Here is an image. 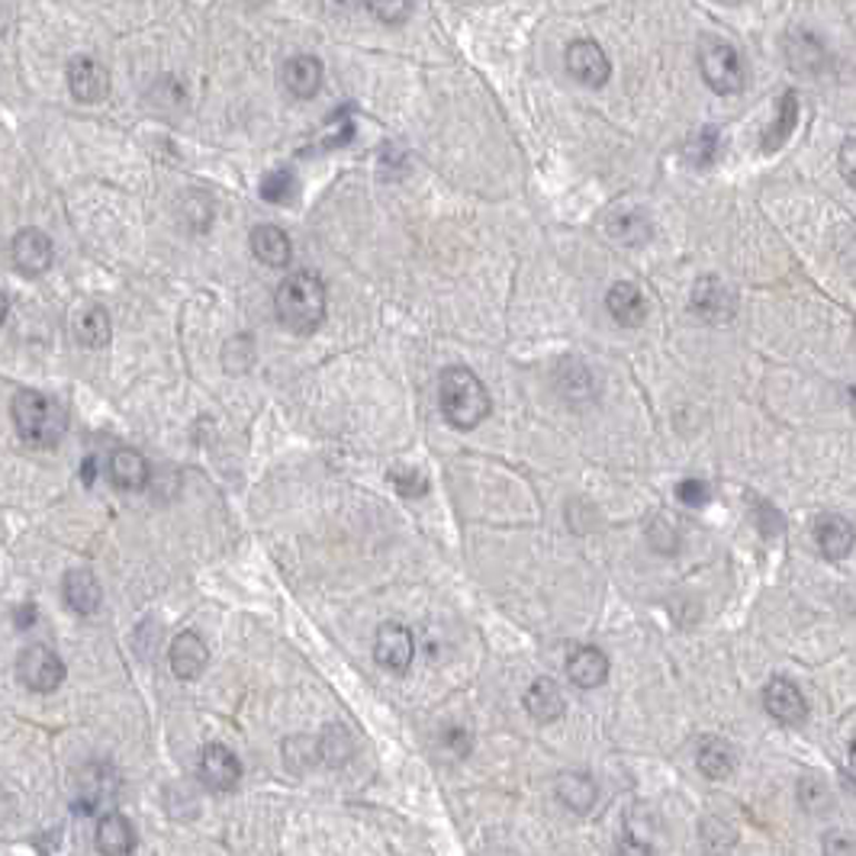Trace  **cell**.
<instances>
[{
  "mask_svg": "<svg viewBox=\"0 0 856 856\" xmlns=\"http://www.w3.org/2000/svg\"><path fill=\"white\" fill-rule=\"evenodd\" d=\"M274 306H278V319L290 332L310 335L325 319V286L316 274H306V271L290 274L284 284L278 286Z\"/></svg>",
  "mask_w": 856,
  "mask_h": 856,
  "instance_id": "7a4b0ae2",
  "label": "cell"
},
{
  "mask_svg": "<svg viewBox=\"0 0 856 856\" xmlns=\"http://www.w3.org/2000/svg\"><path fill=\"white\" fill-rule=\"evenodd\" d=\"M554 793L561 798L564 808H571L573 815H586L596 808L600 802V786L590 773H561L557 783H554Z\"/></svg>",
  "mask_w": 856,
  "mask_h": 856,
  "instance_id": "2e32d148",
  "label": "cell"
},
{
  "mask_svg": "<svg viewBox=\"0 0 856 856\" xmlns=\"http://www.w3.org/2000/svg\"><path fill=\"white\" fill-rule=\"evenodd\" d=\"M564 64L583 88H603L612 78V62L596 39H573L564 52Z\"/></svg>",
  "mask_w": 856,
  "mask_h": 856,
  "instance_id": "52a82bcc",
  "label": "cell"
},
{
  "mask_svg": "<svg viewBox=\"0 0 856 856\" xmlns=\"http://www.w3.org/2000/svg\"><path fill=\"white\" fill-rule=\"evenodd\" d=\"M210 661V651L203 644V637L193 632H181L171 641V669L178 679H197Z\"/></svg>",
  "mask_w": 856,
  "mask_h": 856,
  "instance_id": "ac0fdd59",
  "label": "cell"
},
{
  "mask_svg": "<svg viewBox=\"0 0 856 856\" xmlns=\"http://www.w3.org/2000/svg\"><path fill=\"white\" fill-rule=\"evenodd\" d=\"M608 235L625 242V245H644L651 239V222L644 220L641 210H618L608 216Z\"/></svg>",
  "mask_w": 856,
  "mask_h": 856,
  "instance_id": "83f0119b",
  "label": "cell"
},
{
  "mask_svg": "<svg viewBox=\"0 0 856 856\" xmlns=\"http://www.w3.org/2000/svg\"><path fill=\"white\" fill-rule=\"evenodd\" d=\"M32 622H36V605L30 603L27 608H20V612H17V625H20V628H30Z\"/></svg>",
  "mask_w": 856,
  "mask_h": 856,
  "instance_id": "60d3db41",
  "label": "cell"
},
{
  "mask_svg": "<svg viewBox=\"0 0 856 856\" xmlns=\"http://www.w3.org/2000/svg\"><path fill=\"white\" fill-rule=\"evenodd\" d=\"M252 252L268 268H284L286 261L293 258V242L278 225H258L252 232Z\"/></svg>",
  "mask_w": 856,
  "mask_h": 856,
  "instance_id": "cb8c5ba5",
  "label": "cell"
},
{
  "mask_svg": "<svg viewBox=\"0 0 856 856\" xmlns=\"http://www.w3.org/2000/svg\"><path fill=\"white\" fill-rule=\"evenodd\" d=\"M390 480L403 496H422L429 490V480L419 471H390Z\"/></svg>",
  "mask_w": 856,
  "mask_h": 856,
  "instance_id": "e575fe53",
  "label": "cell"
},
{
  "mask_svg": "<svg viewBox=\"0 0 856 856\" xmlns=\"http://www.w3.org/2000/svg\"><path fill=\"white\" fill-rule=\"evenodd\" d=\"M698 769L708 779H728L731 773L737 769V751L722 737H705L698 744Z\"/></svg>",
  "mask_w": 856,
  "mask_h": 856,
  "instance_id": "4316f807",
  "label": "cell"
},
{
  "mask_svg": "<svg viewBox=\"0 0 856 856\" xmlns=\"http://www.w3.org/2000/svg\"><path fill=\"white\" fill-rule=\"evenodd\" d=\"M698 68L705 84L715 94L731 97L741 94L747 88V68L741 52L734 49V42L722 39V36H702L698 42Z\"/></svg>",
  "mask_w": 856,
  "mask_h": 856,
  "instance_id": "277c9868",
  "label": "cell"
},
{
  "mask_svg": "<svg viewBox=\"0 0 856 856\" xmlns=\"http://www.w3.org/2000/svg\"><path fill=\"white\" fill-rule=\"evenodd\" d=\"M110 480L120 490H142L149 483V461L135 447H117L110 454Z\"/></svg>",
  "mask_w": 856,
  "mask_h": 856,
  "instance_id": "d4e9b609",
  "label": "cell"
},
{
  "mask_svg": "<svg viewBox=\"0 0 856 856\" xmlns=\"http://www.w3.org/2000/svg\"><path fill=\"white\" fill-rule=\"evenodd\" d=\"M7 310H10V306H7V293L0 290V325H3V319H7Z\"/></svg>",
  "mask_w": 856,
  "mask_h": 856,
  "instance_id": "b9f144b4",
  "label": "cell"
},
{
  "mask_svg": "<svg viewBox=\"0 0 856 856\" xmlns=\"http://www.w3.org/2000/svg\"><path fill=\"white\" fill-rule=\"evenodd\" d=\"M689 303H693V313L702 322H712V325H725L737 313V293L722 278H715V274L698 278Z\"/></svg>",
  "mask_w": 856,
  "mask_h": 856,
  "instance_id": "8992f818",
  "label": "cell"
},
{
  "mask_svg": "<svg viewBox=\"0 0 856 856\" xmlns=\"http://www.w3.org/2000/svg\"><path fill=\"white\" fill-rule=\"evenodd\" d=\"M367 10L383 23H403L413 13V3H406V0H400V3H367Z\"/></svg>",
  "mask_w": 856,
  "mask_h": 856,
  "instance_id": "8d00e7d4",
  "label": "cell"
},
{
  "mask_svg": "<svg viewBox=\"0 0 856 856\" xmlns=\"http://www.w3.org/2000/svg\"><path fill=\"white\" fill-rule=\"evenodd\" d=\"M68 91L81 103H100L110 97V74L91 56H78L68 62Z\"/></svg>",
  "mask_w": 856,
  "mask_h": 856,
  "instance_id": "7c38bea8",
  "label": "cell"
},
{
  "mask_svg": "<svg viewBox=\"0 0 856 856\" xmlns=\"http://www.w3.org/2000/svg\"><path fill=\"white\" fill-rule=\"evenodd\" d=\"M763 708L769 718H776L779 725H802L805 715H808V705H805V696L802 689L795 686L793 679L786 676H776L766 683L763 689Z\"/></svg>",
  "mask_w": 856,
  "mask_h": 856,
  "instance_id": "9c48e42d",
  "label": "cell"
},
{
  "mask_svg": "<svg viewBox=\"0 0 856 856\" xmlns=\"http://www.w3.org/2000/svg\"><path fill=\"white\" fill-rule=\"evenodd\" d=\"M242 779V763L239 757L222 747V744H210L200 754V783L213 793H232Z\"/></svg>",
  "mask_w": 856,
  "mask_h": 856,
  "instance_id": "30bf717a",
  "label": "cell"
},
{
  "mask_svg": "<svg viewBox=\"0 0 856 856\" xmlns=\"http://www.w3.org/2000/svg\"><path fill=\"white\" fill-rule=\"evenodd\" d=\"M62 593L68 608H74L78 615H94L100 608V583L88 567H74L64 573Z\"/></svg>",
  "mask_w": 856,
  "mask_h": 856,
  "instance_id": "44dd1931",
  "label": "cell"
},
{
  "mask_svg": "<svg viewBox=\"0 0 856 856\" xmlns=\"http://www.w3.org/2000/svg\"><path fill=\"white\" fill-rule=\"evenodd\" d=\"M71 329H74V339H78L81 345L100 349V345L110 342L113 322H110V313H107L103 306H81V310L74 313Z\"/></svg>",
  "mask_w": 856,
  "mask_h": 856,
  "instance_id": "484cf974",
  "label": "cell"
},
{
  "mask_svg": "<svg viewBox=\"0 0 856 856\" xmlns=\"http://www.w3.org/2000/svg\"><path fill=\"white\" fill-rule=\"evenodd\" d=\"M293 193H296V181H293L290 171H271V174L261 178V197L268 203H286Z\"/></svg>",
  "mask_w": 856,
  "mask_h": 856,
  "instance_id": "d6a6232c",
  "label": "cell"
},
{
  "mask_svg": "<svg viewBox=\"0 0 856 856\" xmlns=\"http://www.w3.org/2000/svg\"><path fill=\"white\" fill-rule=\"evenodd\" d=\"M351 751H354V741H351V734L342 725L325 728V734L319 737V757L325 763H332V766H342L351 757Z\"/></svg>",
  "mask_w": 856,
  "mask_h": 856,
  "instance_id": "f546056e",
  "label": "cell"
},
{
  "mask_svg": "<svg viewBox=\"0 0 856 856\" xmlns=\"http://www.w3.org/2000/svg\"><path fill=\"white\" fill-rule=\"evenodd\" d=\"M822 854L825 856H856V840L847 830H830L822 840Z\"/></svg>",
  "mask_w": 856,
  "mask_h": 856,
  "instance_id": "d590c367",
  "label": "cell"
},
{
  "mask_svg": "<svg viewBox=\"0 0 856 856\" xmlns=\"http://www.w3.org/2000/svg\"><path fill=\"white\" fill-rule=\"evenodd\" d=\"M10 415L20 439L32 447H52L68 432V415L62 406L39 390H20L10 403Z\"/></svg>",
  "mask_w": 856,
  "mask_h": 856,
  "instance_id": "3957f363",
  "label": "cell"
},
{
  "mask_svg": "<svg viewBox=\"0 0 856 856\" xmlns=\"http://www.w3.org/2000/svg\"><path fill=\"white\" fill-rule=\"evenodd\" d=\"M439 403H442L444 419L454 429H461V432L476 429L493 410V400H490L486 386H483V381L476 377L471 367H447V371H442Z\"/></svg>",
  "mask_w": 856,
  "mask_h": 856,
  "instance_id": "6da1fadb",
  "label": "cell"
},
{
  "mask_svg": "<svg viewBox=\"0 0 856 856\" xmlns=\"http://www.w3.org/2000/svg\"><path fill=\"white\" fill-rule=\"evenodd\" d=\"M615 856H657L647 844H641L637 837L632 834H625L622 840H618V847H615Z\"/></svg>",
  "mask_w": 856,
  "mask_h": 856,
  "instance_id": "ab89813d",
  "label": "cell"
},
{
  "mask_svg": "<svg viewBox=\"0 0 856 856\" xmlns=\"http://www.w3.org/2000/svg\"><path fill=\"white\" fill-rule=\"evenodd\" d=\"M567 676L576 689H596L608 679V657H605L600 647L593 644H583L576 647L571 657H567Z\"/></svg>",
  "mask_w": 856,
  "mask_h": 856,
  "instance_id": "5bb4252c",
  "label": "cell"
},
{
  "mask_svg": "<svg viewBox=\"0 0 856 856\" xmlns=\"http://www.w3.org/2000/svg\"><path fill=\"white\" fill-rule=\"evenodd\" d=\"M415 657V637L406 625L400 622H386L377 632L374 641V661L390 669V673H406L413 666Z\"/></svg>",
  "mask_w": 856,
  "mask_h": 856,
  "instance_id": "ba28073f",
  "label": "cell"
},
{
  "mask_svg": "<svg viewBox=\"0 0 856 856\" xmlns=\"http://www.w3.org/2000/svg\"><path fill=\"white\" fill-rule=\"evenodd\" d=\"M718 152H722V132L715 127H705L686 142V161L693 168H712L718 161Z\"/></svg>",
  "mask_w": 856,
  "mask_h": 856,
  "instance_id": "f1b7e54d",
  "label": "cell"
},
{
  "mask_svg": "<svg viewBox=\"0 0 856 856\" xmlns=\"http://www.w3.org/2000/svg\"><path fill=\"white\" fill-rule=\"evenodd\" d=\"M815 541H818V551H822L825 561H830V564L847 561L856 544L854 522L837 515V512H825V515L815 518Z\"/></svg>",
  "mask_w": 856,
  "mask_h": 856,
  "instance_id": "8fae6325",
  "label": "cell"
},
{
  "mask_svg": "<svg viewBox=\"0 0 856 856\" xmlns=\"http://www.w3.org/2000/svg\"><path fill=\"white\" fill-rule=\"evenodd\" d=\"M322 74H325V68H322L316 56H293V59L284 64V71H281L284 88L293 97H300V100H310V97L319 94Z\"/></svg>",
  "mask_w": 856,
  "mask_h": 856,
  "instance_id": "d6986e66",
  "label": "cell"
},
{
  "mask_svg": "<svg viewBox=\"0 0 856 856\" xmlns=\"http://www.w3.org/2000/svg\"><path fill=\"white\" fill-rule=\"evenodd\" d=\"M525 708H528V715H532L535 722L551 725V722H557V718L564 715L567 702H564L561 686H557L551 676H541V679H535V683L528 686V693H525Z\"/></svg>",
  "mask_w": 856,
  "mask_h": 856,
  "instance_id": "ffe728a7",
  "label": "cell"
},
{
  "mask_svg": "<svg viewBox=\"0 0 856 856\" xmlns=\"http://www.w3.org/2000/svg\"><path fill=\"white\" fill-rule=\"evenodd\" d=\"M117 793V773L107 763H91L81 773V798L71 805L81 815H91L100 805H107V798Z\"/></svg>",
  "mask_w": 856,
  "mask_h": 856,
  "instance_id": "9a60e30c",
  "label": "cell"
},
{
  "mask_svg": "<svg viewBox=\"0 0 856 856\" xmlns=\"http://www.w3.org/2000/svg\"><path fill=\"white\" fill-rule=\"evenodd\" d=\"M605 310H608V316L615 319L618 325L637 329V325H644V319H647V300H644V293H641L635 284L622 281V284H615L608 290Z\"/></svg>",
  "mask_w": 856,
  "mask_h": 856,
  "instance_id": "e0dca14e",
  "label": "cell"
},
{
  "mask_svg": "<svg viewBox=\"0 0 856 856\" xmlns=\"http://www.w3.org/2000/svg\"><path fill=\"white\" fill-rule=\"evenodd\" d=\"M837 168H840L844 181L856 191V135L844 139V145H840V152H837Z\"/></svg>",
  "mask_w": 856,
  "mask_h": 856,
  "instance_id": "74e56055",
  "label": "cell"
},
{
  "mask_svg": "<svg viewBox=\"0 0 856 856\" xmlns=\"http://www.w3.org/2000/svg\"><path fill=\"white\" fill-rule=\"evenodd\" d=\"M795 127H798V97H795V91H786V94L779 97V107H776V120L763 129V139H761L763 155H773V152H779V149L789 142V135L795 132Z\"/></svg>",
  "mask_w": 856,
  "mask_h": 856,
  "instance_id": "603a6c76",
  "label": "cell"
},
{
  "mask_svg": "<svg viewBox=\"0 0 856 856\" xmlns=\"http://www.w3.org/2000/svg\"><path fill=\"white\" fill-rule=\"evenodd\" d=\"M444 747H447L454 757H467V754H471V747H474V737H471L464 728H457V725H454V728L444 731Z\"/></svg>",
  "mask_w": 856,
  "mask_h": 856,
  "instance_id": "f35d334b",
  "label": "cell"
},
{
  "mask_svg": "<svg viewBox=\"0 0 856 856\" xmlns=\"http://www.w3.org/2000/svg\"><path fill=\"white\" fill-rule=\"evenodd\" d=\"M698 840H702V847H705L708 854L722 856L731 844L737 840V834H734V827H731L725 818H705V822L698 825Z\"/></svg>",
  "mask_w": 856,
  "mask_h": 856,
  "instance_id": "4dcf8cb0",
  "label": "cell"
},
{
  "mask_svg": "<svg viewBox=\"0 0 856 856\" xmlns=\"http://www.w3.org/2000/svg\"><path fill=\"white\" fill-rule=\"evenodd\" d=\"M798 802H802V808L812 812V815L825 812L827 805H830V793H827L825 779L815 776V773L802 776V779H798Z\"/></svg>",
  "mask_w": 856,
  "mask_h": 856,
  "instance_id": "1f68e13d",
  "label": "cell"
},
{
  "mask_svg": "<svg viewBox=\"0 0 856 856\" xmlns=\"http://www.w3.org/2000/svg\"><path fill=\"white\" fill-rule=\"evenodd\" d=\"M850 776L856 779V737H854V744H850Z\"/></svg>",
  "mask_w": 856,
  "mask_h": 856,
  "instance_id": "7bdbcfd3",
  "label": "cell"
},
{
  "mask_svg": "<svg viewBox=\"0 0 856 856\" xmlns=\"http://www.w3.org/2000/svg\"><path fill=\"white\" fill-rule=\"evenodd\" d=\"M97 850L103 856H129L135 850V827L129 825L127 815H103L97 825Z\"/></svg>",
  "mask_w": 856,
  "mask_h": 856,
  "instance_id": "7402d4cb",
  "label": "cell"
},
{
  "mask_svg": "<svg viewBox=\"0 0 856 856\" xmlns=\"http://www.w3.org/2000/svg\"><path fill=\"white\" fill-rule=\"evenodd\" d=\"M17 669H20L23 686H30L32 693H56L64 683L62 657L52 647H46V644H30L20 654Z\"/></svg>",
  "mask_w": 856,
  "mask_h": 856,
  "instance_id": "5b68a950",
  "label": "cell"
},
{
  "mask_svg": "<svg viewBox=\"0 0 856 856\" xmlns=\"http://www.w3.org/2000/svg\"><path fill=\"white\" fill-rule=\"evenodd\" d=\"M676 500L683 503V506L698 508L708 503V483H702V480H683V483H676Z\"/></svg>",
  "mask_w": 856,
  "mask_h": 856,
  "instance_id": "836d02e7",
  "label": "cell"
},
{
  "mask_svg": "<svg viewBox=\"0 0 856 856\" xmlns=\"http://www.w3.org/2000/svg\"><path fill=\"white\" fill-rule=\"evenodd\" d=\"M10 254H13V268L20 274H30V278H39L52 268V242L39 229L17 232L13 242H10Z\"/></svg>",
  "mask_w": 856,
  "mask_h": 856,
  "instance_id": "4fadbf2b",
  "label": "cell"
}]
</instances>
